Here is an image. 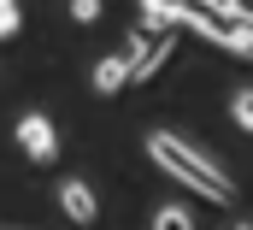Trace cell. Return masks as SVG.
I'll list each match as a JSON object with an SVG mask.
<instances>
[{
    "mask_svg": "<svg viewBox=\"0 0 253 230\" xmlns=\"http://www.w3.org/2000/svg\"><path fill=\"white\" fill-rule=\"evenodd\" d=\"M153 230H194V219L183 207H159V213H153Z\"/></svg>",
    "mask_w": 253,
    "mask_h": 230,
    "instance_id": "obj_6",
    "label": "cell"
},
{
    "mask_svg": "<svg viewBox=\"0 0 253 230\" xmlns=\"http://www.w3.org/2000/svg\"><path fill=\"white\" fill-rule=\"evenodd\" d=\"M224 48H230L236 59H253V18L242 24V30H236V36H230V42H224Z\"/></svg>",
    "mask_w": 253,
    "mask_h": 230,
    "instance_id": "obj_8",
    "label": "cell"
},
{
    "mask_svg": "<svg viewBox=\"0 0 253 230\" xmlns=\"http://www.w3.org/2000/svg\"><path fill=\"white\" fill-rule=\"evenodd\" d=\"M0 36H18V0H0Z\"/></svg>",
    "mask_w": 253,
    "mask_h": 230,
    "instance_id": "obj_10",
    "label": "cell"
},
{
    "mask_svg": "<svg viewBox=\"0 0 253 230\" xmlns=\"http://www.w3.org/2000/svg\"><path fill=\"white\" fill-rule=\"evenodd\" d=\"M71 18H77V24H94V18H100V0H71Z\"/></svg>",
    "mask_w": 253,
    "mask_h": 230,
    "instance_id": "obj_9",
    "label": "cell"
},
{
    "mask_svg": "<svg viewBox=\"0 0 253 230\" xmlns=\"http://www.w3.org/2000/svg\"><path fill=\"white\" fill-rule=\"evenodd\" d=\"M147 160L171 177V183H183V189H194V195H206L212 207H230V201H236V183L218 172L194 142L171 136V130H153V136H147Z\"/></svg>",
    "mask_w": 253,
    "mask_h": 230,
    "instance_id": "obj_1",
    "label": "cell"
},
{
    "mask_svg": "<svg viewBox=\"0 0 253 230\" xmlns=\"http://www.w3.org/2000/svg\"><path fill=\"white\" fill-rule=\"evenodd\" d=\"M12 136H18V148H24L30 160H53V154H59V136H53V124H47L42 113L18 118V130H12Z\"/></svg>",
    "mask_w": 253,
    "mask_h": 230,
    "instance_id": "obj_2",
    "label": "cell"
},
{
    "mask_svg": "<svg viewBox=\"0 0 253 230\" xmlns=\"http://www.w3.org/2000/svg\"><path fill=\"white\" fill-rule=\"evenodd\" d=\"M129 83H135L129 54H112V59H100V65H94V89H100V95H118V89H129Z\"/></svg>",
    "mask_w": 253,
    "mask_h": 230,
    "instance_id": "obj_5",
    "label": "cell"
},
{
    "mask_svg": "<svg viewBox=\"0 0 253 230\" xmlns=\"http://www.w3.org/2000/svg\"><path fill=\"white\" fill-rule=\"evenodd\" d=\"M165 54H171V36H165V30H141V36L129 42V65H135V83H141V77H153V71L165 65Z\"/></svg>",
    "mask_w": 253,
    "mask_h": 230,
    "instance_id": "obj_3",
    "label": "cell"
},
{
    "mask_svg": "<svg viewBox=\"0 0 253 230\" xmlns=\"http://www.w3.org/2000/svg\"><path fill=\"white\" fill-rule=\"evenodd\" d=\"M230 118H236V124L253 136V89H236V101H230Z\"/></svg>",
    "mask_w": 253,
    "mask_h": 230,
    "instance_id": "obj_7",
    "label": "cell"
},
{
    "mask_svg": "<svg viewBox=\"0 0 253 230\" xmlns=\"http://www.w3.org/2000/svg\"><path fill=\"white\" fill-rule=\"evenodd\" d=\"M59 207H65V219H71V225H94V219H100L94 189H88V183H77V177H65V183H59Z\"/></svg>",
    "mask_w": 253,
    "mask_h": 230,
    "instance_id": "obj_4",
    "label": "cell"
},
{
    "mask_svg": "<svg viewBox=\"0 0 253 230\" xmlns=\"http://www.w3.org/2000/svg\"><path fill=\"white\" fill-rule=\"evenodd\" d=\"M236 230H253V225H236Z\"/></svg>",
    "mask_w": 253,
    "mask_h": 230,
    "instance_id": "obj_11",
    "label": "cell"
}]
</instances>
